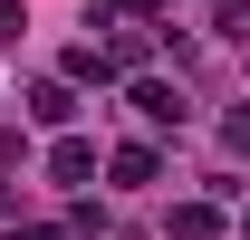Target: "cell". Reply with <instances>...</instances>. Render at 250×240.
I'll use <instances>...</instances> for the list:
<instances>
[{
    "mask_svg": "<svg viewBox=\"0 0 250 240\" xmlns=\"http://www.w3.org/2000/svg\"><path fill=\"white\" fill-rule=\"evenodd\" d=\"M48 173H58V182H96V144H87V135H58Z\"/></svg>",
    "mask_w": 250,
    "mask_h": 240,
    "instance_id": "cell-1",
    "label": "cell"
},
{
    "mask_svg": "<svg viewBox=\"0 0 250 240\" xmlns=\"http://www.w3.org/2000/svg\"><path fill=\"white\" fill-rule=\"evenodd\" d=\"M67 77H87V87H106V77H125V58L87 39V48H67Z\"/></svg>",
    "mask_w": 250,
    "mask_h": 240,
    "instance_id": "cell-2",
    "label": "cell"
},
{
    "mask_svg": "<svg viewBox=\"0 0 250 240\" xmlns=\"http://www.w3.org/2000/svg\"><path fill=\"white\" fill-rule=\"evenodd\" d=\"M135 106H145V125H183V96L164 77H135Z\"/></svg>",
    "mask_w": 250,
    "mask_h": 240,
    "instance_id": "cell-3",
    "label": "cell"
},
{
    "mask_svg": "<svg viewBox=\"0 0 250 240\" xmlns=\"http://www.w3.org/2000/svg\"><path fill=\"white\" fill-rule=\"evenodd\" d=\"M106 173H116V182H154L164 154H154V144H116V154H106Z\"/></svg>",
    "mask_w": 250,
    "mask_h": 240,
    "instance_id": "cell-4",
    "label": "cell"
},
{
    "mask_svg": "<svg viewBox=\"0 0 250 240\" xmlns=\"http://www.w3.org/2000/svg\"><path fill=\"white\" fill-rule=\"evenodd\" d=\"M29 116H39V125H67V116H77V87H67V77L29 87Z\"/></svg>",
    "mask_w": 250,
    "mask_h": 240,
    "instance_id": "cell-5",
    "label": "cell"
},
{
    "mask_svg": "<svg viewBox=\"0 0 250 240\" xmlns=\"http://www.w3.org/2000/svg\"><path fill=\"white\" fill-rule=\"evenodd\" d=\"M221 231V202H173V240H212Z\"/></svg>",
    "mask_w": 250,
    "mask_h": 240,
    "instance_id": "cell-6",
    "label": "cell"
},
{
    "mask_svg": "<svg viewBox=\"0 0 250 240\" xmlns=\"http://www.w3.org/2000/svg\"><path fill=\"white\" fill-rule=\"evenodd\" d=\"M212 29H221V39H250V0H221V10H212Z\"/></svg>",
    "mask_w": 250,
    "mask_h": 240,
    "instance_id": "cell-7",
    "label": "cell"
},
{
    "mask_svg": "<svg viewBox=\"0 0 250 240\" xmlns=\"http://www.w3.org/2000/svg\"><path fill=\"white\" fill-rule=\"evenodd\" d=\"M20 29H29V20H20V0H0V39H20Z\"/></svg>",
    "mask_w": 250,
    "mask_h": 240,
    "instance_id": "cell-8",
    "label": "cell"
},
{
    "mask_svg": "<svg viewBox=\"0 0 250 240\" xmlns=\"http://www.w3.org/2000/svg\"><path fill=\"white\" fill-rule=\"evenodd\" d=\"M231 154H250V116H231Z\"/></svg>",
    "mask_w": 250,
    "mask_h": 240,
    "instance_id": "cell-9",
    "label": "cell"
},
{
    "mask_svg": "<svg viewBox=\"0 0 250 240\" xmlns=\"http://www.w3.org/2000/svg\"><path fill=\"white\" fill-rule=\"evenodd\" d=\"M116 10H135V20H154V10H164V0H116Z\"/></svg>",
    "mask_w": 250,
    "mask_h": 240,
    "instance_id": "cell-10",
    "label": "cell"
},
{
    "mask_svg": "<svg viewBox=\"0 0 250 240\" xmlns=\"http://www.w3.org/2000/svg\"><path fill=\"white\" fill-rule=\"evenodd\" d=\"M10 202H20V192H10V182H0V221H10Z\"/></svg>",
    "mask_w": 250,
    "mask_h": 240,
    "instance_id": "cell-11",
    "label": "cell"
},
{
    "mask_svg": "<svg viewBox=\"0 0 250 240\" xmlns=\"http://www.w3.org/2000/svg\"><path fill=\"white\" fill-rule=\"evenodd\" d=\"M10 240H58V231H10Z\"/></svg>",
    "mask_w": 250,
    "mask_h": 240,
    "instance_id": "cell-12",
    "label": "cell"
}]
</instances>
